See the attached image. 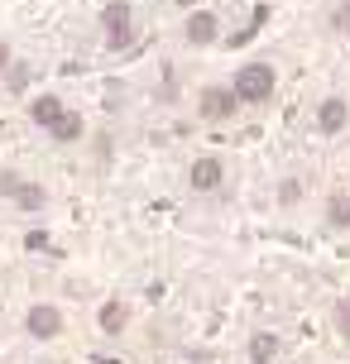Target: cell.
<instances>
[{
  "label": "cell",
  "instance_id": "cell-1",
  "mask_svg": "<svg viewBox=\"0 0 350 364\" xmlns=\"http://www.w3.org/2000/svg\"><path fill=\"white\" fill-rule=\"evenodd\" d=\"M274 68L269 63H245V68H235V82H230V91L240 96V106H255V101H269L274 96Z\"/></svg>",
  "mask_w": 350,
  "mask_h": 364
},
{
  "label": "cell",
  "instance_id": "cell-2",
  "mask_svg": "<svg viewBox=\"0 0 350 364\" xmlns=\"http://www.w3.org/2000/svg\"><path fill=\"white\" fill-rule=\"evenodd\" d=\"M101 29H106V48H125L129 38H134V10H129V0L101 5Z\"/></svg>",
  "mask_w": 350,
  "mask_h": 364
},
{
  "label": "cell",
  "instance_id": "cell-3",
  "mask_svg": "<svg viewBox=\"0 0 350 364\" xmlns=\"http://www.w3.org/2000/svg\"><path fill=\"white\" fill-rule=\"evenodd\" d=\"M235 110H240V96L230 87H206L202 96H197V115H202V120H211V125L230 120Z\"/></svg>",
  "mask_w": 350,
  "mask_h": 364
},
{
  "label": "cell",
  "instance_id": "cell-4",
  "mask_svg": "<svg viewBox=\"0 0 350 364\" xmlns=\"http://www.w3.org/2000/svg\"><path fill=\"white\" fill-rule=\"evenodd\" d=\"M24 331H29L34 341H58V336H63V311L48 307V302H38V307L24 311Z\"/></svg>",
  "mask_w": 350,
  "mask_h": 364
},
{
  "label": "cell",
  "instance_id": "cell-5",
  "mask_svg": "<svg viewBox=\"0 0 350 364\" xmlns=\"http://www.w3.org/2000/svg\"><path fill=\"white\" fill-rule=\"evenodd\" d=\"M183 38L192 43V48H206V43H216L221 38V19L211 15V10H192L183 24Z\"/></svg>",
  "mask_w": 350,
  "mask_h": 364
},
{
  "label": "cell",
  "instance_id": "cell-6",
  "mask_svg": "<svg viewBox=\"0 0 350 364\" xmlns=\"http://www.w3.org/2000/svg\"><path fill=\"white\" fill-rule=\"evenodd\" d=\"M187 182H192V192H216L226 182V164L211 159V154H202V159H192V168H187Z\"/></svg>",
  "mask_w": 350,
  "mask_h": 364
},
{
  "label": "cell",
  "instance_id": "cell-7",
  "mask_svg": "<svg viewBox=\"0 0 350 364\" xmlns=\"http://www.w3.org/2000/svg\"><path fill=\"white\" fill-rule=\"evenodd\" d=\"M350 120V106L341 101V96H327L322 106H317V125H322V134H341Z\"/></svg>",
  "mask_w": 350,
  "mask_h": 364
},
{
  "label": "cell",
  "instance_id": "cell-8",
  "mask_svg": "<svg viewBox=\"0 0 350 364\" xmlns=\"http://www.w3.org/2000/svg\"><path fill=\"white\" fill-rule=\"evenodd\" d=\"M63 101H58V96H34V101H29V120H34V125H43V129H53L58 120H63Z\"/></svg>",
  "mask_w": 350,
  "mask_h": 364
},
{
  "label": "cell",
  "instance_id": "cell-9",
  "mask_svg": "<svg viewBox=\"0 0 350 364\" xmlns=\"http://www.w3.org/2000/svg\"><path fill=\"white\" fill-rule=\"evenodd\" d=\"M96 321H101V331H106V336H120V331L129 326V307L125 302H101V311H96Z\"/></svg>",
  "mask_w": 350,
  "mask_h": 364
},
{
  "label": "cell",
  "instance_id": "cell-10",
  "mask_svg": "<svg viewBox=\"0 0 350 364\" xmlns=\"http://www.w3.org/2000/svg\"><path fill=\"white\" fill-rule=\"evenodd\" d=\"M48 134H53L58 144H77V139H82V115H77V110H63V120H58Z\"/></svg>",
  "mask_w": 350,
  "mask_h": 364
},
{
  "label": "cell",
  "instance_id": "cell-11",
  "mask_svg": "<svg viewBox=\"0 0 350 364\" xmlns=\"http://www.w3.org/2000/svg\"><path fill=\"white\" fill-rule=\"evenodd\" d=\"M274 355H278V336H269V331L250 336V360L255 364H274Z\"/></svg>",
  "mask_w": 350,
  "mask_h": 364
},
{
  "label": "cell",
  "instance_id": "cell-12",
  "mask_svg": "<svg viewBox=\"0 0 350 364\" xmlns=\"http://www.w3.org/2000/svg\"><path fill=\"white\" fill-rule=\"evenodd\" d=\"M327 220H332L336 230L350 225V192H332V197H327Z\"/></svg>",
  "mask_w": 350,
  "mask_h": 364
},
{
  "label": "cell",
  "instance_id": "cell-13",
  "mask_svg": "<svg viewBox=\"0 0 350 364\" xmlns=\"http://www.w3.org/2000/svg\"><path fill=\"white\" fill-rule=\"evenodd\" d=\"M15 201H19V206H24V211H43V201H48V192H43L38 182H19Z\"/></svg>",
  "mask_w": 350,
  "mask_h": 364
},
{
  "label": "cell",
  "instance_id": "cell-14",
  "mask_svg": "<svg viewBox=\"0 0 350 364\" xmlns=\"http://www.w3.org/2000/svg\"><path fill=\"white\" fill-rule=\"evenodd\" d=\"M332 29H336V34H350V0L332 5Z\"/></svg>",
  "mask_w": 350,
  "mask_h": 364
},
{
  "label": "cell",
  "instance_id": "cell-15",
  "mask_svg": "<svg viewBox=\"0 0 350 364\" xmlns=\"http://www.w3.org/2000/svg\"><path fill=\"white\" fill-rule=\"evenodd\" d=\"M336 331L350 341V297H341V302H336Z\"/></svg>",
  "mask_w": 350,
  "mask_h": 364
},
{
  "label": "cell",
  "instance_id": "cell-16",
  "mask_svg": "<svg viewBox=\"0 0 350 364\" xmlns=\"http://www.w3.org/2000/svg\"><path fill=\"white\" fill-rule=\"evenodd\" d=\"M19 182H24L19 173H0V197H15V192H19Z\"/></svg>",
  "mask_w": 350,
  "mask_h": 364
},
{
  "label": "cell",
  "instance_id": "cell-17",
  "mask_svg": "<svg viewBox=\"0 0 350 364\" xmlns=\"http://www.w3.org/2000/svg\"><path fill=\"white\" fill-rule=\"evenodd\" d=\"M24 245H29V250H48V235H43V230H29V240H24Z\"/></svg>",
  "mask_w": 350,
  "mask_h": 364
},
{
  "label": "cell",
  "instance_id": "cell-18",
  "mask_svg": "<svg viewBox=\"0 0 350 364\" xmlns=\"http://www.w3.org/2000/svg\"><path fill=\"white\" fill-rule=\"evenodd\" d=\"M5 68H10V43L0 38V73H5Z\"/></svg>",
  "mask_w": 350,
  "mask_h": 364
},
{
  "label": "cell",
  "instance_id": "cell-19",
  "mask_svg": "<svg viewBox=\"0 0 350 364\" xmlns=\"http://www.w3.org/2000/svg\"><path fill=\"white\" fill-rule=\"evenodd\" d=\"M173 5H183V10H197V0H173Z\"/></svg>",
  "mask_w": 350,
  "mask_h": 364
}]
</instances>
